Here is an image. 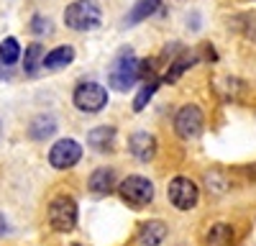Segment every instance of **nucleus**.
<instances>
[{
  "label": "nucleus",
  "mask_w": 256,
  "mask_h": 246,
  "mask_svg": "<svg viewBox=\"0 0 256 246\" xmlns=\"http://www.w3.org/2000/svg\"><path fill=\"white\" fill-rule=\"evenodd\" d=\"M138 59L134 56L131 49H123L110 64V72H108V82L110 88L118 90V92H128L136 82H138Z\"/></svg>",
  "instance_id": "nucleus-1"
},
{
  "label": "nucleus",
  "mask_w": 256,
  "mask_h": 246,
  "mask_svg": "<svg viewBox=\"0 0 256 246\" xmlns=\"http://www.w3.org/2000/svg\"><path fill=\"white\" fill-rule=\"evenodd\" d=\"M102 10L95 0H74V3L64 10V24L72 31H92L100 26Z\"/></svg>",
  "instance_id": "nucleus-2"
},
{
  "label": "nucleus",
  "mask_w": 256,
  "mask_h": 246,
  "mask_svg": "<svg viewBox=\"0 0 256 246\" xmlns=\"http://www.w3.org/2000/svg\"><path fill=\"white\" fill-rule=\"evenodd\" d=\"M49 226L59 234H67L77 226V202L70 195H56L49 202Z\"/></svg>",
  "instance_id": "nucleus-3"
},
{
  "label": "nucleus",
  "mask_w": 256,
  "mask_h": 246,
  "mask_svg": "<svg viewBox=\"0 0 256 246\" xmlns=\"http://www.w3.org/2000/svg\"><path fill=\"white\" fill-rule=\"evenodd\" d=\"M118 192L131 208H144V205H148L154 200V182L148 177H141V174H131L120 182Z\"/></svg>",
  "instance_id": "nucleus-4"
},
{
  "label": "nucleus",
  "mask_w": 256,
  "mask_h": 246,
  "mask_svg": "<svg viewBox=\"0 0 256 246\" xmlns=\"http://www.w3.org/2000/svg\"><path fill=\"white\" fill-rule=\"evenodd\" d=\"M72 100L82 113H98L108 106V90L98 82H80L72 92Z\"/></svg>",
  "instance_id": "nucleus-5"
},
{
  "label": "nucleus",
  "mask_w": 256,
  "mask_h": 246,
  "mask_svg": "<svg viewBox=\"0 0 256 246\" xmlns=\"http://www.w3.org/2000/svg\"><path fill=\"white\" fill-rule=\"evenodd\" d=\"M166 195H169V202H172L177 210H190V208H195V205H198V198H200L198 184L192 182L190 177H182V174L169 182Z\"/></svg>",
  "instance_id": "nucleus-6"
},
{
  "label": "nucleus",
  "mask_w": 256,
  "mask_h": 246,
  "mask_svg": "<svg viewBox=\"0 0 256 246\" xmlns=\"http://www.w3.org/2000/svg\"><path fill=\"white\" fill-rule=\"evenodd\" d=\"M80 159H82V146L74 138H59L49 152V164L54 170H70Z\"/></svg>",
  "instance_id": "nucleus-7"
},
{
  "label": "nucleus",
  "mask_w": 256,
  "mask_h": 246,
  "mask_svg": "<svg viewBox=\"0 0 256 246\" xmlns=\"http://www.w3.org/2000/svg\"><path fill=\"white\" fill-rule=\"evenodd\" d=\"M174 131L180 138H198L202 134V110L198 106H182L174 116Z\"/></svg>",
  "instance_id": "nucleus-8"
},
{
  "label": "nucleus",
  "mask_w": 256,
  "mask_h": 246,
  "mask_svg": "<svg viewBox=\"0 0 256 246\" xmlns=\"http://www.w3.org/2000/svg\"><path fill=\"white\" fill-rule=\"evenodd\" d=\"M128 152H131L138 162H152L156 154V138L146 131H138L128 138Z\"/></svg>",
  "instance_id": "nucleus-9"
},
{
  "label": "nucleus",
  "mask_w": 256,
  "mask_h": 246,
  "mask_svg": "<svg viewBox=\"0 0 256 246\" xmlns=\"http://www.w3.org/2000/svg\"><path fill=\"white\" fill-rule=\"evenodd\" d=\"M166 238V223L164 220H144L136 231V241L141 246H159Z\"/></svg>",
  "instance_id": "nucleus-10"
},
{
  "label": "nucleus",
  "mask_w": 256,
  "mask_h": 246,
  "mask_svg": "<svg viewBox=\"0 0 256 246\" xmlns=\"http://www.w3.org/2000/svg\"><path fill=\"white\" fill-rule=\"evenodd\" d=\"M88 188H90V192H95V195H110L113 188H116V172H113L110 167L95 170V172L90 174V180H88Z\"/></svg>",
  "instance_id": "nucleus-11"
},
{
  "label": "nucleus",
  "mask_w": 256,
  "mask_h": 246,
  "mask_svg": "<svg viewBox=\"0 0 256 246\" xmlns=\"http://www.w3.org/2000/svg\"><path fill=\"white\" fill-rule=\"evenodd\" d=\"M88 144L95 149V152H110L113 144H116V128L113 126H98L88 134Z\"/></svg>",
  "instance_id": "nucleus-12"
},
{
  "label": "nucleus",
  "mask_w": 256,
  "mask_h": 246,
  "mask_svg": "<svg viewBox=\"0 0 256 246\" xmlns=\"http://www.w3.org/2000/svg\"><path fill=\"white\" fill-rule=\"evenodd\" d=\"M72 59H74V49L72 46H56L49 54H44L41 67H44V70H62V67L72 64Z\"/></svg>",
  "instance_id": "nucleus-13"
},
{
  "label": "nucleus",
  "mask_w": 256,
  "mask_h": 246,
  "mask_svg": "<svg viewBox=\"0 0 256 246\" xmlns=\"http://www.w3.org/2000/svg\"><path fill=\"white\" fill-rule=\"evenodd\" d=\"M28 134L34 141H44V138H52L56 134V120L54 116H36L28 126Z\"/></svg>",
  "instance_id": "nucleus-14"
},
{
  "label": "nucleus",
  "mask_w": 256,
  "mask_h": 246,
  "mask_svg": "<svg viewBox=\"0 0 256 246\" xmlns=\"http://www.w3.org/2000/svg\"><path fill=\"white\" fill-rule=\"evenodd\" d=\"M159 6H162V0H138V3L131 8V13L126 16V24L128 26L141 24V20H146L148 16H154L159 10Z\"/></svg>",
  "instance_id": "nucleus-15"
},
{
  "label": "nucleus",
  "mask_w": 256,
  "mask_h": 246,
  "mask_svg": "<svg viewBox=\"0 0 256 246\" xmlns=\"http://www.w3.org/2000/svg\"><path fill=\"white\" fill-rule=\"evenodd\" d=\"M41 62H44V46L41 44H31L26 46V56H24V70L28 77H36L41 70Z\"/></svg>",
  "instance_id": "nucleus-16"
},
{
  "label": "nucleus",
  "mask_w": 256,
  "mask_h": 246,
  "mask_svg": "<svg viewBox=\"0 0 256 246\" xmlns=\"http://www.w3.org/2000/svg\"><path fill=\"white\" fill-rule=\"evenodd\" d=\"M18 56H20V46H18V41L13 36L0 41V64H8L10 67V64H16V62H18Z\"/></svg>",
  "instance_id": "nucleus-17"
},
{
  "label": "nucleus",
  "mask_w": 256,
  "mask_h": 246,
  "mask_svg": "<svg viewBox=\"0 0 256 246\" xmlns=\"http://www.w3.org/2000/svg\"><path fill=\"white\" fill-rule=\"evenodd\" d=\"M230 238H233V228H230V226H226V223L212 226V228L208 231V236H205L208 246H223V244H228Z\"/></svg>",
  "instance_id": "nucleus-18"
},
{
  "label": "nucleus",
  "mask_w": 256,
  "mask_h": 246,
  "mask_svg": "<svg viewBox=\"0 0 256 246\" xmlns=\"http://www.w3.org/2000/svg\"><path fill=\"white\" fill-rule=\"evenodd\" d=\"M156 88H159V82H156V80H152V82H148V85H144V88L138 90L136 100H134V110H144V108L148 106V100L154 98Z\"/></svg>",
  "instance_id": "nucleus-19"
},
{
  "label": "nucleus",
  "mask_w": 256,
  "mask_h": 246,
  "mask_svg": "<svg viewBox=\"0 0 256 246\" xmlns=\"http://www.w3.org/2000/svg\"><path fill=\"white\" fill-rule=\"evenodd\" d=\"M192 62H195L192 56H182V59H177L174 64H172V67L166 70L164 80H166V82H174V80H177V77H180V74H182V72L187 70V67H192Z\"/></svg>",
  "instance_id": "nucleus-20"
},
{
  "label": "nucleus",
  "mask_w": 256,
  "mask_h": 246,
  "mask_svg": "<svg viewBox=\"0 0 256 246\" xmlns=\"http://www.w3.org/2000/svg\"><path fill=\"white\" fill-rule=\"evenodd\" d=\"M31 31H34L36 36L49 34V31H52V20L44 18V16H34V18H31Z\"/></svg>",
  "instance_id": "nucleus-21"
},
{
  "label": "nucleus",
  "mask_w": 256,
  "mask_h": 246,
  "mask_svg": "<svg viewBox=\"0 0 256 246\" xmlns=\"http://www.w3.org/2000/svg\"><path fill=\"white\" fill-rule=\"evenodd\" d=\"M6 231H8V223H6V216L0 213V236H3Z\"/></svg>",
  "instance_id": "nucleus-22"
}]
</instances>
